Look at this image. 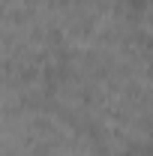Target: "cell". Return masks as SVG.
Listing matches in <instances>:
<instances>
[{"label": "cell", "instance_id": "6da1fadb", "mask_svg": "<svg viewBox=\"0 0 153 156\" xmlns=\"http://www.w3.org/2000/svg\"><path fill=\"white\" fill-rule=\"evenodd\" d=\"M6 156H108L99 138L81 126L63 108H42L36 102H9L6 129H3Z\"/></svg>", "mask_w": 153, "mask_h": 156}]
</instances>
